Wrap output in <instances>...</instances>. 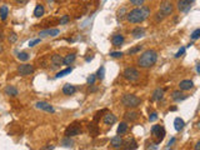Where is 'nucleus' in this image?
Segmentation results:
<instances>
[{
    "mask_svg": "<svg viewBox=\"0 0 200 150\" xmlns=\"http://www.w3.org/2000/svg\"><path fill=\"white\" fill-rule=\"evenodd\" d=\"M160 13L163 16H169L173 13V4L170 2H168V0L163 2L160 5Z\"/></svg>",
    "mask_w": 200,
    "mask_h": 150,
    "instance_id": "nucleus-7",
    "label": "nucleus"
},
{
    "mask_svg": "<svg viewBox=\"0 0 200 150\" xmlns=\"http://www.w3.org/2000/svg\"><path fill=\"white\" fill-rule=\"evenodd\" d=\"M152 134L156 138L158 143H160L165 136V129L161 127V125H154L153 129H152Z\"/></svg>",
    "mask_w": 200,
    "mask_h": 150,
    "instance_id": "nucleus-5",
    "label": "nucleus"
},
{
    "mask_svg": "<svg viewBox=\"0 0 200 150\" xmlns=\"http://www.w3.org/2000/svg\"><path fill=\"white\" fill-rule=\"evenodd\" d=\"M35 106L38 108V109L44 110V111H46V113H54V111H55L54 108L50 105L49 103H46V102H38V103L35 104Z\"/></svg>",
    "mask_w": 200,
    "mask_h": 150,
    "instance_id": "nucleus-9",
    "label": "nucleus"
},
{
    "mask_svg": "<svg viewBox=\"0 0 200 150\" xmlns=\"http://www.w3.org/2000/svg\"><path fill=\"white\" fill-rule=\"evenodd\" d=\"M40 36H56L59 35V29H48V30H43L40 31Z\"/></svg>",
    "mask_w": 200,
    "mask_h": 150,
    "instance_id": "nucleus-12",
    "label": "nucleus"
},
{
    "mask_svg": "<svg viewBox=\"0 0 200 150\" xmlns=\"http://www.w3.org/2000/svg\"><path fill=\"white\" fill-rule=\"evenodd\" d=\"M199 148H200V143H196V145H195V149H196V150H198V149H199Z\"/></svg>",
    "mask_w": 200,
    "mask_h": 150,
    "instance_id": "nucleus-46",
    "label": "nucleus"
},
{
    "mask_svg": "<svg viewBox=\"0 0 200 150\" xmlns=\"http://www.w3.org/2000/svg\"><path fill=\"white\" fill-rule=\"evenodd\" d=\"M184 125H185V123H184V120H183L181 118H175V120H174V128H175V130H177V131L183 130Z\"/></svg>",
    "mask_w": 200,
    "mask_h": 150,
    "instance_id": "nucleus-17",
    "label": "nucleus"
},
{
    "mask_svg": "<svg viewBox=\"0 0 200 150\" xmlns=\"http://www.w3.org/2000/svg\"><path fill=\"white\" fill-rule=\"evenodd\" d=\"M190 3H188L186 0H179L178 2V9L180 11H184V13H188L190 10Z\"/></svg>",
    "mask_w": 200,
    "mask_h": 150,
    "instance_id": "nucleus-10",
    "label": "nucleus"
},
{
    "mask_svg": "<svg viewBox=\"0 0 200 150\" xmlns=\"http://www.w3.org/2000/svg\"><path fill=\"white\" fill-rule=\"evenodd\" d=\"M8 39H9L10 43H15V41L18 40V35H16L15 33H11V34L9 35V38H8Z\"/></svg>",
    "mask_w": 200,
    "mask_h": 150,
    "instance_id": "nucleus-35",
    "label": "nucleus"
},
{
    "mask_svg": "<svg viewBox=\"0 0 200 150\" xmlns=\"http://www.w3.org/2000/svg\"><path fill=\"white\" fill-rule=\"evenodd\" d=\"M145 35V30L144 29H141V28H136L133 30V36H134V39H140V38H143Z\"/></svg>",
    "mask_w": 200,
    "mask_h": 150,
    "instance_id": "nucleus-20",
    "label": "nucleus"
},
{
    "mask_svg": "<svg viewBox=\"0 0 200 150\" xmlns=\"http://www.w3.org/2000/svg\"><path fill=\"white\" fill-rule=\"evenodd\" d=\"M158 119V114L156 113H152L149 115V121H155Z\"/></svg>",
    "mask_w": 200,
    "mask_h": 150,
    "instance_id": "nucleus-38",
    "label": "nucleus"
},
{
    "mask_svg": "<svg viewBox=\"0 0 200 150\" xmlns=\"http://www.w3.org/2000/svg\"><path fill=\"white\" fill-rule=\"evenodd\" d=\"M96 77H98V79H100V80L104 79V77H105V68H104V66H100V68H99Z\"/></svg>",
    "mask_w": 200,
    "mask_h": 150,
    "instance_id": "nucleus-31",
    "label": "nucleus"
},
{
    "mask_svg": "<svg viewBox=\"0 0 200 150\" xmlns=\"http://www.w3.org/2000/svg\"><path fill=\"white\" fill-rule=\"evenodd\" d=\"M75 54H69V55H66L65 58H63V64L64 65H71L75 60Z\"/></svg>",
    "mask_w": 200,
    "mask_h": 150,
    "instance_id": "nucleus-22",
    "label": "nucleus"
},
{
    "mask_svg": "<svg viewBox=\"0 0 200 150\" xmlns=\"http://www.w3.org/2000/svg\"><path fill=\"white\" fill-rule=\"evenodd\" d=\"M61 145L65 146V148H71V146L74 145V141L70 140L69 136H66V138H64V139L61 140Z\"/></svg>",
    "mask_w": 200,
    "mask_h": 150,
    "instance_id": "nucleus-28",
    "label": "nucleus"
},
{
    "mask_svg": "<svg viewBox=\"0 0 200 150\" xmlns=\"http://www.w3.org/2000/svg\"><path fill=\"white\" fill-rule=\"evenodd\" d=\"M164 96V90L163 89H156L153 93V100H161Z\"/></svg>",
    "mask_w": 200,
    "mask_h": 150,
    "instance_id": "nucleus-24",
    "label": "nucleus"
},
{
    "mask_svg": "<svg viewBox=\"0 0 200 150\" xmlns=\"http://www.w3.org/2000/svg\"><path fill=\"white\" fill-rule=\"evenodd\" d=\"M18 59L21 60V61H27V60L29 59V54H28V53H25V52L19 53V54H18Z\"/></svg>",
    "mask_w": 200,
    "mask_h": 150,
    "instance_id": "nucleus-32",
    "label": "nucleus"
},
{
    "mask_svg": "<svg viewBox=\"0 0 200 150\" xmlns=\"http://www.w3.org/2000/svg\"><path fill=\"white\" fill-rule=\"evenodd\" d=\"M27 2H28V0H16V3H19V4H24Z\"/></svg>",
    "mask_w": 200,
    "mask_h": 150,
    "instance_id": "nucleus-45",
    "label": "nucleus"
},
{
    "mask_svg": "<svg viewBox=\"0 0 200 150\" xmlns=\"http://www.w3.org/2000/svg\"><path fill=\"white\" fill-rule=\"evenodd\" d=\"M186 2H188V3H190V4H191V3H194V2H195V0H186Z\"/></svg>",
    "mask_w": 200,
    "mask_h": 150,
    "instance_id": "nucleus-47",
    "label": "nucleus"
},
{
    "mask_svg": "<svg viewBox=\"0 0 200 150\" xmlns=\"http://www.w3.org/2000/svg\"><path fill=\"white\" fill-rule=\"evenodd\" d=\"M94 83H95V75L91 74L90 77L88 78V84H89V85H94Z\"/></svg>",
    "mask_w": 200,
    "mask_h": 150,
    "instance_id": "nucleus-36",
    "label": "nucleus"
},
{
    "mask_svg": "<svg viewBox=\"0 0 200 150\" xmlns=\"http://www.w3.org/2000/svg\"><path fill=\"white\" fill-rule=\"evenodd\" d=\"M199 38H200V29H196V30L193 31V34H191V39L196 40V39H199Z\"/></svg>",
    "mask_w": 200,
    "mask_h": 150,
    "instance_id": "nucleus-34",
    "label": "nucleus"
},
{
    "mask_svg": "<svg viewBox=\"0 0 200 150\" xmlns=\"http://www.w3.org/2000/svg\"><path fill=\"white\" fill-rule=\"evenodd\" d=\"M33 71H34V66H33L31 64H23V65H19V68H18V73L21 75V77L30 75Z\"/></svg>",
    "mask_w": 200,
    "mask_h": 150,
    "instance_id": "nucleus-8",
    "label": "nucleus"
},
{
    "mask_svg": "<svg viewBox=\"0 0 200 150\" xmlns=\"http://www.w3.org/2000/svg\"><path fill=\"white\" fill-rule=\"evenodd\" d=\"M127 130H128V124L127 123H120V125L118 127V134L123 135V134L127 133Z\"/></svg>",
    "mask_w": 200,
    "mask_h": 150,
    "instance_id": "nucleus-26",
    "label": "nucleus"
},
{
    "mask_svg": "<svg viewBox=\"0 0 200 150\" xmlns=\"http://www.w3.org/2000/svg\"><path fill=\"white\" fill-rule=\"evenodd\" d=\"M69 23V16L68 15H64L63 18L60 19V25H65V24H68Z\"/></svg>",
    "mask_w": 200,
    "mask_h": 150,
    "instance_id": "nucleus-37",
    "label": "nucleus"
},
{
    "mask_svg": "<svg viewBox=\"0 0 200 150\" xmlns=\"http://www.w3.org/2000/svg\"><path fill=\"white\" fill-rule=\"evenodd\" d=\"M121 103L124 106L127 108H136L140 105L141 103V99L138 98L136 95H133V94H125L121 98Z\"/></svg>",
    "mask_w": 200,
    "mask_h": 150,
    "instance_id": "nucleus-3",
    "label": "nucleus"
},
{
    "mask_svg": "<svg viewBox=\"0 0 200 150\" xmlns=\"http://www.w3.org/2000/svg\"><path fill=\"white\" fill-rule=\"evenodd\" d=\"M80 131H81L80 125H79L78 123H74V124H71L70 127L65 130V135L69 136V138H71V136H75V135H79Z\"/></svg>",
    "mask_w": 200,
    "mask_h": 150,
    "instance_id": "nucleus-6",
    "label": "nucleus"
},
{
    "mask_svg": "<svg viewBox=\"0 0 200 150\" xmlns=\"http://www.w3.org/2000/svg\"><path fill=\"white\" fill-rule=\"evenodd\" d=\"M171 98L175 100V102H181V100H184L186 96L181 93V91H179V90H175L174 93H173V95H171Z\"/></svg>",
    "mask_w": 200,
    "mask_h": 150,
    "instance_id": "nucleus-21",
    "label": "nucleus"
},
{
    "mask_svg": "<svg viewBox=\"0 0 200 150\" xmlns=\"http://www.w3.org/2000/svg\"><path fill=\"white\" fill-rule=\"evenodd\" d=\"M150 15V10L146 6H140V8H135L133 9L130 13H128V20L133 24H139L143 23L145 19H148V16Z\"/></svg>",
    "mask_w": 200,
    "mask_h": 150,
    "instance_id": "nucleus-1",
    "label": "nucleus"
},
{
    "mask_svg": "<svg viewBox=\"0 0 200 150\" xmlns=\"http://www.w3.org/2000/svg\"><path fill=\"white\" fill-rule=\"evenodd\" d=\"M44 13H45V9H44V6L43 5H36V8H35V10H34V16L35 18H40V16H43L44 15Z\"/></svg>",
    "mask_w": 200,
    "mask_h": 150,
    "instance_id": "nucleus-23",
    "label": "nucleus"
},
{
    "mask_svg": "<svg viewBox=\"0 0 200 150\" xmlns=\"http://www.w3.org/2000/svg\"><path fill=\"white\" fill-rule=\"evenodd\" d=\"M75 91H77V88H75L74 85H70V84H65L63 86V93L65 95H73Z\"/></svg>",
    "mask_w": 200,
    "mask_h": 150,
    "instance_id": "nucleus-14",
    "label": "nucleus"
},
{
    "mask_svg": "<svg viewBox=\"0 0 200 150\" xmlns=\"http://www.w3.org/2000/svg\"><path fill=\"white\" fill-rule=\"evenodd\" d=\"M193 86H194V83L191 80H183V81H180V84H179L180 90H185V91L193 89Z\"/></svg>",
    "mask_w": 200,
    "mask_h": 150,
    "instance_id": "nucleus-13",
    "label": "nucleus"
},
{
    "mask_svg": "<svg viewBox=\"0 0 200 150\" xmlns=\"http://www.w3.org/2000/svg\"><path fill=\"white\" fill-rule=\"evenodd\" d=\"M8 13H9V10H8V6L3 5L2 8H0V19L2 20H5L6 16H8Z\"/></svg>",
    "mask_w": 200,
    "mask_h": 150,
    "instance_id": "nucleus-29",
    "label": "nucleus"
},
{
    "mask_svg": "<svg viewBox=\"0 0 200 150\" xmlns=\"http://www.w3.org/2000/svg\"><path fill=\"white\" fill-rule=\"evenodd\" d=\"M71 71H73L71 68H66V69H64V70H61V71L58 73V74H56V78H63V77H65V75L70 74Z\"/></svg>",
    "mask_w": 200,
    "mask_h": 150,
    "instance_id": "nucleus-30",
    "label": "nucleus"
},
{
    "mask_svg": "<svg viewBox=\"0 0 200 150\" xmlns=\"http://www.w3.org/2000/svg\"><path fill=\"white\" fill-rule=\"evenodd\" d=\"M123 144H125V145H127V149H136V148H138V145H136V143H135V140H134V139L127 140V141H125V143L123 141Z\"/></svg>",
    "mask_w": 200,
    "mask_h": 150,
    "instance_id": "nucleus-27",
    "label": "nucleus"
},
{
    "mask_svg": "<svg viewBox=\"0 0 200 150\" xmlns=\"http://www.w3.org/2000/svg\"><path fill=\"white\" fill-rule=\"evenodd\" d=\"M110 56H113V58H121L123 53L121 52H113V53H110Z\"/></svg>",
    "mask_w": 200,
    "mask_h": 150,
    "instance_id": "nucleus-39",
    "label": "nucleus"
},
{
    "mask_svg": "<svg viewBox=\"0 0 200 150\" xmlns=\"http://www.w3.org/2000/svg\"><path fill=\"white\" fill-rule=\"evenodd\" d=\"M184 53H185V48H181V49L179 50V52L177 53V55H175V58H180V56H181L183 54H184Z\"/></svg>",
    "mask_w": 200,
    "mask_h": 150,
    "instance_id": "nucleus-43",
    "label": "nucleus"
},
{
    "mask_svg": "<svg viewBox=\"0 0 200 150\" xmlns=\"http://www.w3.org/2000/svg\"><path fill=\"white\" fill-rule=\"evenodd\" d=\"M140 49H141V45H140V46H136V48H134V49H131V50H129V54L138 53V52H140Z\"/></svg>",
    "mask_w": 200,
    "mask_h": 150,
    "instance_id": "nucleus-42",
    "label": "nucleus"
},
{
    "mask_svg": "<svg viewBox=\"0 0 200 150\" xmlns=\"http://www.w3.org/2000/svg\"><path fill=\"white\" fill-rule=\"evenodd\" d=\"M111 41H113L114 46H120V45L124 43V36H123L121 34H115V35L113 36Z\"/></svg>",
    "mask_w": 200,
    "mask_h": 150,
    "instance_id": "nucleus-15",
    "label": "nucleus"
},
{
    "mask_svg": "<svg viewBox=\"0 0 200 150\" xmlns=\"http://www.w3.org/2000/svg\"><path fill=\"white\" fill-rule=\"evenodd\" d=\"M138 115H139V114H138L136 111H130V113L125 114V119L129 120V121H134V120L138 119Z\"/></svg>",
    "mask_w": 200,
    "mask_h": 150,
    "instance_id": "nucleus-25",
    "label": "nucleus"
},
{
    "mask_svg": "<svg viewBox=\"0 0 200 150\" xmlns=\"http://www.w3.org/2000/svg\"><path fill=\"white\" fill-rule=\"evenodd\" d=\"M52 64H53V68H59V66L63 65V58L59 54H54L52 56Z\"/></svg>",
    "mask_w": 200,
    "mask_h": 150,
    "instance_id": "nucleus-11",
    "label": "nucleus"
},
{
    "mask_svg": "<svg viewBox=\"0 0 200 150\" xmlns=\"http://www.w3.org/2000/svg\"><path fill=\"white\" fill-rule=\"evenodd\" d=\"M104 123H105L106 125H113V124H115V123H116V116H115L114 114H111V113L106 114L105 118H104Z\"/></svg>",
    "mask_w": 200,
    "mask_h": 150,
    "instance_id": "nucleus-16",
    "label": "nucleus"
},
{
    "mask_svg": "<svg viewBox=\"0 0 200 150\" xmlns=\"http://www.w3.org/2000/svg\"><path fill=\"white\" fill-rule=\"evenodd\" d=\"M111 145H113V148H115V149L120 148V146L123 145V138H121L120 135L114 136V138L111 139Z\"/></svg>",
    "mask_w": 200,
    "mask_h": 150,
    "instance_id": "nucleus-18",
    "label": "nucleus"
},
{
    "mask_svg": "<svg viewBox=\"0 0 200 150\" xmlns=\"http://www.w3.org/2000/svg\"><path fill=\"white\" fill-rule=\"evenodd\" d=\"M39 43H40V39L31 40V41H29V46H30V48H33V46H35L36 44H39Z\"/></svg>",
    "mask_w": 200,
    "mask_h": 150,
    "instance_id": "nucleus-40",
    "label": "nucleus"
},
{
    "mask_svg": "<svg viewBox=\"0 0 200 150\" xmlns=\"http://www.w3.org/2000/svg\"><path fill=\"white\" fill-rule=\"evenodd\" d=\"M139 71L134 68H127L124 70V78L129 81H136L139 79Z\"/></svg>",
    "mask_w": 200,
    "mask_h": 150,
    "instance_id": "nucleus-4",
    "label": "nucleus"
},
{
    "mask_svg": "<svg viewBox=\"0 0 200 150\" xmlns=\"http://www.w3.org/2000/svg\"><path fill=\"white\" fill-rule=\"evenodd\" d=\"M130 2L134 4V5H138V6H140V5L144 4V0H130Z\"/></svg>",
    "mask_w": 200,
    "mask_h": 150,
    "instance_id": "nucleus-41",
    "label": "nucleus"
},
{
    "mask_svg": "<svg viewBox=\"0 0 200 150\" xmlns=\"http://www.w3.org/2000/svg\"><path fill=\"white\" fill-rule=\"evenodd\" d=\"M158 60V54L155 50H146L139 58V65L141 68H150Z\"/></svg>",
    "mask_w": 200,
    "mask_h": 150,
    "instance_id": "nucleus-2",
    "label": "nucleus"
},
{
    "mask_svg": "<svg viewBox=\"0 0 200 150\" xmlns=\"http://www.w3.org/2000/svg\"><path fill=\"white\" fill-rule=\"evenodd\" d=\"M5 94L9 95V96H16L18 95V89L13 85H9V86L5 88Z\"/></svg>",
    "mask_w": 200,
    "mask_h": 150,
    "instance_id": "nucleus-19",
    "label": "nucleus"
},
{
    "mask_svg": "<svg viewBox=\"0 0 200 150\" xmlns=\"http://www.w3.org/2000/svg\"><path fill=\"white\" fill-rule=\"evenodd\" d=\"M89 130L91 131V134H93V136H95L96 134H98V129H96V127L94 124H90L89 125Z\"/></svg>",
    "mask_w": 200,
    "mask_h": 150,
    "instance_id": "nucleus-33",
    "label": "nucleus"
},
{
    "mask_svg": "<svg viewBox=\"0 0 200 150\" xmlns=\"http://www.w3.org/2000/svg\"><path fill=\"white\" fill-rule=\"evenodd\" d=\"M174 143H175V138H171V140L169 141V144H168V146H166V149H169V148H170V146H171Z\"/></svg>",
    "mask_w": 200,
    "mask_h": 150,
    "instance_id": "nucleus-44",
    "label": "nucleus"
}]
</instances>
